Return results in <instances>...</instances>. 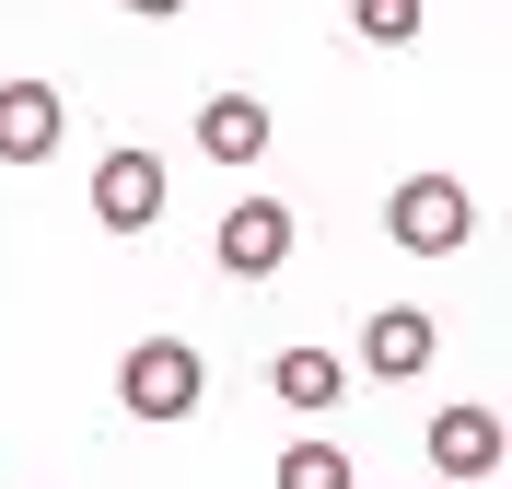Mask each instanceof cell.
Segmentation results:
<instances>
[{
    "instance_id": "obj_1",
    "label": "cell",
    "mask_w": 512,
    "mask_h": 489,
    "mask_svg": "<svg viewBox=\"0 0 512 489\" xmlns=\"http://www.w3.org/2000/svg\"><path fill=\"white\" fill-rule=\"evenodd\" d=\"M198 396H210V373H198L187 338H140L117 361V408L128 420H198Z\"/></svg>"
},
{
    "instance_id": "obj_2",
    "label": "cell",
    "mask_w": 512,
    "mask_h": 489,
    "mask_svg": "<svg viewBox=\"0 0 512 489\" xmlns=\"http://www.w3.org/2000/svg\"><path fill=\"white\" fill-rule=\"evenodd\" d=\"M384 233H396L408 257H454V245L478 233V198L454 187V175H408V187L384 198Z\"/></svg>"
},
{
    "instance_id": "obj_3",
    "label": "cell",
    "mask_w": 512,
    "mask_h": 489,
    "mask_svg": "<svg viewBox=\"0 0 512 489\" xmlns=\"http://www.w3.org/2000/svg\"><path fill=\"white\" fill-rule=\"evenodd\" d=\"M94 222H105V233H152V222H163V152L117 140V152L94 163Z\"/></svg>"
},
{
    "instance_id": "obj_4",
    "label": "cell",
    "mask_w": 512,
    "mask_h": 489,
    "mask_svg": "<svg viewBox=\"0 0 512 489\" xmlns=\"http://www.w3.org/2000/svg\"><path fill=\"white\" fill-rule=\"evenodd\" d=\"M431 361H443V326L419 315V303H384V315L361 326V373H373V385H419Z\"/></svg>"
},
{
    "instance_id": "obj_5",
    "label": "cell",
    "mask_w": 512,
    "mask_h": 489,
    "mask_svg": "<svg viewBox=\"0 0 512 489\" xmlns=\"http://www.w3.org/2000/svg\"><path fill=\"white\" fill-rule=\"evenodd\" d=\"M210 257H222L233 280H268V268L291 257V198H233L222 233H210Z\"/></svg>"
},
{
    "instance_id": "obj_6",
    "label": "cell",
    "mask_w": 512,
    "mask_h": 489,
    "mask_svg": "<svg viewBox=\"0 0 512 489\" xmlns=\"http://www.w3.org/2000/svg\"><path fill=\"white\" fill-rule=\"evenodd\" d=\"M70 140V94L59 82H0V163H47Z\"/></svg>"
},
{
    "instance_id": "obj_7",
    "label": "cell",
    "mask_w": 512,
    "mask_h": 489,
    "mask_svg": "<svg viewBox=\"0 0 512 489\" xmlns=\"http://www.w3.org/2000/svg\"><path fill=\"white\" fill-rule=\"evenodd\" d=\"M419 455H431V478H489L501 466V420H489L478 396H454V408H431V443Z\"/></svg>"
},
{
    "instance_id": "obj_8",
    "label": "cell",
    "mask_w": 512,
    "mask_h": 489,
    "mask_svg": "<svg viewBox=\"0 0 512 489\" xmlns=\"http://www.w3.org/2000/svg\"><path fill=\"white\" fill-rule=\"evenodd\" d=\"M268 140H280V117H268L256 94H210V105H198V152L233 163V175H245V163H268Z\"/></svg>"
},
{
    "instance_id": "obj_9",
    "label": "cell",
    "mask_w": 512,
    "mask_h": 489,
    "mask_svg": "<svg viewBox=\"0 0 512 489\" xmlns=\"http://www.w3.org/2000/svg\"><path fill=\"white\" fill-rule=\"evenodd\" d=\"M268 396L303 408V420H326V408L350 396V361H338V350H280V361H268Z\"/></svg>"
},
{
    "instance_id": "obj_10",
    "label": "cell",
    "mask_w": 512,
    "mask_h": 489,
    "mask_svg": "<svg viewBox=\"0 0 512 489\" xmlns=\"http://www.w3.org/2000/svg\"><path fill=\"white\" fill-rule=\"evenodd\" d=\"M419 24H431V0H350L361 47H419Z\"/></svg>"
},
{
    "instance_id": "obj_11",
    "label": "cell",
    "mask_w": 512,
    "mask_h": 489,
    "mask_svg": "<svg viewBox=\"0 0 512 489\" xmlns=\"http://www.w3.org/2000/svg\"><path fill=\"white\" fill-rule=\"evenodd\" d=\"M280 489H350V443H291V455H280Z\"/></svg>"
},
{
    "instance_id": "obj_12",
    "label": "cell",
    "mask_w": 512,
    "mask_h": 489,
    "mask_svg": "<svg viewBox=\"0 0 512 489\" xmlns=\"http://www.w3.org/2000/svg\"><path fill=\"white\" fill-rule=\"evenodd\" d=\"M128 12H140V24H175V12H187V0H128Z\"/></svg>"
},
{
    "instance_id": "obj_13",
    "label": "cell",
    "mask_w": 512,
    "mask_h": 489,
    "mask_svg": "<svg viewBox=\"0 0 512 489\" xmlns=\"http://www.w3.org/2000/svg\"><path fill=\"white\" fill-rule=\"evenodd\" d=\"M408 489H443V478H408Z\"/></svg>"
}]
</instances>
